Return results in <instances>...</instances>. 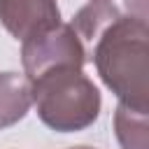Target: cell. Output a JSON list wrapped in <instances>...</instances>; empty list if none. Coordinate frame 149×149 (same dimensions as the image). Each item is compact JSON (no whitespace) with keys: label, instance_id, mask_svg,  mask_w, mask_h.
Masks as SVG:
<instances>
[{"label":"cell","instance_id":"cell-3","mask_svg":"<svg viewBox=\"0 0 149 149\" xmlns=\"http://www.w3.org/2000/svg\"><path fill=\"white\" fill-rule=\"evenodd\" d=\"M21 61H23L26 79L33 81L49 70L81 68L86 63V54H84L79 37L72 30V26L61 21L58 26L23 40Z\"/></svg>","mask_w":149,"mask_h":149},{"label":"cell","instance_id":"cell-4","mask_svg":"<svg viewBox=\"0 0 149 149\" xmlns=\"http://www.w3.org/2000/svg\"><path fill=\"white\" fill-rule=\"evenodd\" d=\"M0 23L16 40H28L61 23L56 0H0Z\"/></svg>","mask_w":149,"mask_h":149},{"label":"cell","instance_id":"cell-8","mask_svg":"<svg viewBox=\"0 0 149 149\" xmlns=\"http://www.w3.org/2000/svg\"><path fill=\"white\" fill-rule=\"evenodd\" d=\"M70 149H93V147H70Z\"/></svg>","mask_w":149,"mask_h":149},{"label":"cell","instance_id":"cell-7","mask_svg":"<svg viewBox=\"0 0 149 149\" xmlns=\"http://www.w3.org/2000/svg\"><path fill=\"white\" fill-rule=\"evenodd\" d=\"M114 130L121 149H149V116L147 109H135L119 102L114 114Z\"/></svg>","mask_w":149,"mask_h":149},{"label":"cell","instance_id":"cell-5","mask_svg":"<svg viewBox=\"0 0 149 149\" xmlns=\"http://www.w3.org/2000/svg\"><path fill=\"white\" fill-rule=\"evenodd\" d=\"M30 105V81L16 72H0V128L21 121Z\"/></svg>","mask_w":149,"mask_h":149},{"label":"cell","instance_id":"cell-2","mask_svg":"<svg viewBox=\"0 0 149 149\" xmlns=\"http://www.w3.org/2000/svg\"><path fill=\"white\" fill-rule=\"evenodd\" d=\"M30 98L44 126L58 133H77L95 123L100 91L81 68H58L30 81Z\"/></svg>","mask_w":149,"mask_h":149},{"label":"cell","instance_id":"cell-6","mask_svg":"<svg viewBox=\"0 0 149 149\" xmlns=\"http://www.w3.org/2000/svg\"><path fill=\"white\" fill-rule=\"evenodd\" d=\"M121 12L109 2V0H91L86 7H81L74 19H72V30L74 35L79 37L81 47H84V54L88 51V47L95 42V37L119 16Z\"/></svg>","mask_w":149,"mask_h":149},{"label":"cell","instance_id":"cell-1","mask_svg":"<svg viewBox=\"0 0 149 149\" xmlns=\"http://www.w3.org/2000/svg\"><path fill=\"white\" fill-rule=\"evenodd\" d=\"M86 58L119 102L149 109V28L140 14H119L88 47Z\"/></svg>","mask_w":149,"mask_h":149}]
</instances>
